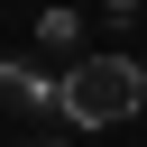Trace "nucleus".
<instances>
[{
  "mask_svg": "<svg viewBox=\"0 0 147 147\" xmlns=\"http://www.w3.org/2000/svg\"><path fill=\"white\" fill-rule=\"evenodd\" d=\"M138 101H147L138 55H83V64L64 74V119H74V129H119Z\"/></svg>",
  "mask_w": 147,
  "mask_h": 147,
  "instance_id": "f257e3e1",
  "label": "nucleus"
},
{
  "mask_svg": "<svg viewBox=\"0 0 147 147\" xmlns=\"http://www.w3.org/2000/svg\"><path fill=\"white\" fill-rule=\"evenodd\" d=\"M0 101L9 110H37V119H64V74H37V64L0 55Z\"/></svg>",
  "mask_w": 147,
  "mask_h": 147,
  "instance_id": "f03ea898",
  "label": "nucleus"
},
{
  "mask_svg": "<svg viewBox=\"0 0 147 147\" xmlns=\"http://www.w3.org/2000/svg\"><path fill=\"white\" fill-rule=\"evenodd\" d=\"M37 37H46L55 55H74V37H83V28H74V9H46V18H37Z\"/></svg>",
  "mask_w": 147,
  "mask_h": 147,
  "instance_id": "7ed1b4c3",
  "label": "nucleus"
},
{
  "mask_svg": "<svg viewBox=\"0 0 147 147\" xmlns=\"http://www.w3.org/2000/svg\"><path fill=\"white\" fill-rule=\"evenodd\" d=\"M101 9H110V18H138V9H147V0H101Z\"/></svg>",
  "mask_w": 147,
  "mask_h": 147,
  "instance_id": "20e7f679",
  "label": "nucleus"
},
{
  "mask_svg": "<svg viewBox=\"0 0 147 147\" xmlns=\"http://www.w3.org/2000/svg\"><path fill=\"white\" fill-rule=\"evenodd\" d=\"M37 147H55V138H37Z\"/></svg>",
  "mask_w": 147,
  "mask_h": 147,
  "instance_id": "39448f33",
  "label": "nucleus"
}]
</instances>
